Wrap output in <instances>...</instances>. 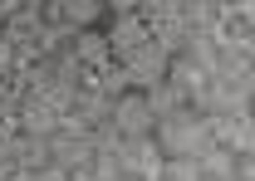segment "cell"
<instances>
[{
  "label": "cell",
  "mask_w": 255,
  "mask_h": 181,
  "mask_svg": "<svg viewBox=\"0 0 255 181\" xmlns=\"http://www.w3.org/2000/svg\"><path fill=\"white\" fill-rule=\"evenodd\" d=\"M221 39L236 44V49H255V10H251V5L221 15Z\"/></svg>",
  "instance_id": "cell-1"
}]
</instances>
